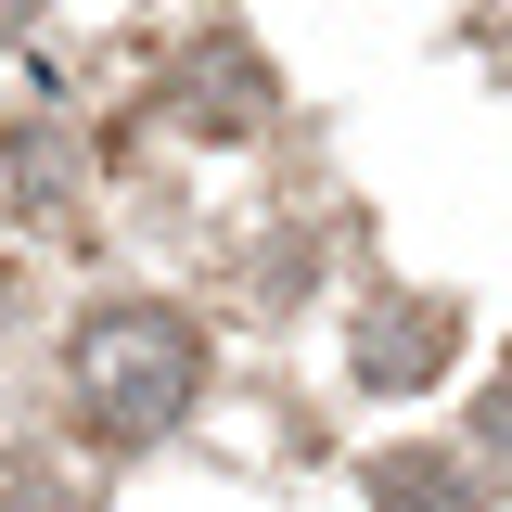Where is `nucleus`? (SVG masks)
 Segmentation results:
<instances>
[{
    "instance_id": "1",
    "label": "nucleus",
    "mask_w": 512,
    "mask_h": 512,
    "mask_svg": "<svg viewBox=\"0 0 512 512\" xmlns=\"http://www.w3.org/2000/svg\"><path fill=\"white\" fill-rule=\"evenodd\" d=\"M64 397H77V423L90 436H167L192 397H205V333L180 308H154V295H116V308H90L64 333Z\"/></svg>"
},
{
    "instance_id": "6",
    "label": "nucleus",
    "mask_w": 512,
    "mask_h": 512,
    "mask_svg": "<svg viewBox=\"0 0 512 512\" xmlns=\"http://www.w3.org/2000/svg\"><path fill=\"white\" fill-rule=\"evenodd\" d=\"M0 512H77V500H64V487H13Z\"/></svg>"
},
{
    "instance_id": "3",
    "label": "nucleus",
    "mask_w": 512,
    "mask_h": 512,
    "mask_svg": "<svg viewBox=\"0 0 512 512\" xmlns=\"http://www.w3.org/2000/svg\"><path fill=\"white\" fill-rule=\"evenodd\" d=\"M346 359H359L372 397H423V384L461 359V308H448V295H384V308H359Z\"/></svg>"
},
{
    "instance_id": "2",
    "label": "nucleus",
    "mask_w": 512,
    "mask_h": 512,
    "mask_svg": "<svg viewBox=\"0 0 512 512\" xmlns=\"http://www.w3.org/2000/svg\"><path fill=\"white\" fill-rule=\"evenodd\" d=\"M269 103H282V77H269V52L256 39H192L180 64H167V116L192 128V141H256L269 128Z\"/></svg>"
},
{
    "instance_id": "4",
    "label": "nucleus",
    "mask_w": 512,
    "mask_h": 512,
    "mask_svg": "<svg viewBox=\"0 0 512 512\" xmlns=\"http://www.w3.org/2000/svg\"><path fill=\"white\" fill-rule=\"evenodd\" d=\"M372 512H500V500H487V474L461 448H384L372 461Z\"/></svg>"
},
{
    "instance_id": "8",
    "label": "nucleus",
    "mask_w": 512,
    "mask_h": 512,
    "mask_svg": "<svg viewBox=\"0 0 512 512\" xmlns=\"http://www.w3.org/2000/svg\"><path fill=\"white\" fill-rule=\"evenodd\" d=\"M26 26H39V0H0V39H26Z\"/></svg>"
},
{
    "instance_id": "7",
    "label": "nucleus",
    "mask_w": 512,
    "mask_h": 512,
    "mask_svg": "<svg viewBox=\"0 0 512 512\" xmlns=\"http://www.w3.org/2000/svg\"><path fill=\"white\" fill-rule=\"evenodd\" d=\"M487 436H500V448H512V372H500V397H487Z\"/></svg>"
},
{
    "instance_id": "5",
    "label": "nucleus",
    "mask_w": 512,
    "mask_h": 512,
    "mask_svg": "<svg viewBox=\"0 0 512 512\" xmlns=\"http://www.w3.org/2000/svg\"><path fill=\"white\" fill-rule=\"evenodd\" d=\"M0 167H13V192H26L39 218H64V205H77V141H64V128L39 116V103L0 128Z\"/></svg>"
}]
</instances>
